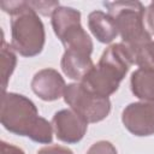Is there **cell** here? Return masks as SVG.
<instances>
[{
    "label": "cell",
    "mask_w": 154,
    "mask_h": 154,
    "mask_svg": "<svg viewBox=\"0 0 154 154\" xmlns=\"http://www.w3.org/2000/svg\"><path fill=\"white\" fill-rule=\"evenodd\" d=\"M0 118L1 124L10 132L26 136L38 143L52 142V125L38 116L34 102L20 94H2Z\"/></svg>",
    "instance_id": "1"
},
{
    "label": "cell",
    "mask_w": 154,
    "mask_h": 154,
    "mask_svg": "<svg viewBox=\"0 0 154 154\" xmlns=\"http://www.w3.org/2000/svg\"><path fill=\"white\" fill-rule=\"evenodd\" d=\"M134 64H136V55L130 48L123 42L111 45L102 53L97 65H94L81 81V84L97 96L108 97L118 89Z\"/></svg>",
    "instance_id": "2"
},
{
    "label": "cell",
    "mask_w": 154,
    "mask_h": 154,
    "mask_svg": "<svg viewBox=\"0 0 154 154\" xmlns=\"http://www.w3.org/2000/svg\"><path fill=\"white\" fill-rule=\"evenodd\" d=\"M103 5L114 19L123 43L136 55L144 45L150 42V34L143 23V5L140 1H113Z\"/></svg>",
    "instance_id": "3"
},
{
    "label": "cell",
    "mask_w": 154,
    "mask_h": 154,
    "mask_svg": "<svg viewBox=\"0 0 154 154\" xmlns=\"http://www.w3.org/2000/svg\"><path fill=\"white\" fill-rule=\"evenodd\" d=\"M11 47L23 57H35L41 53L45 45V28L37 13L28 7L17 16H13Z\"/></svg>",
    "instance_id": "4"
},
{
    "label": "cell",
    "mask_w": 154,
    "mask_h": 154,
    "mask_svg": "<svg viewBox=\"0 0 154 154\" xmlns=\"http://www.w3.org/2000/svg\"><path fill=\"white\" fill-rule=\"evenodd\" d=\"M55 35L61 41L65 51L89 55L93 52L90 36L81 25V13L71 7H58L52 16Z\"/></svg>",
    "instance_id": "5"
},
{
    "label": "cell",
    "mask_w": 154,
    "mask_h": 154,
    "mask_svg": "<svg viewBox=\"0 0 154 154\" xmlns=\"http://www.w3.org/2000/svg\"><path fill=\"white\" fill-rule=\"evenodd\" d=\"M64 100L71 109L81 116L87 123L101 122L111 111V101L108 97H101L90 93L81 83L66 85Z\"/></svg>",
    "instance_id": "6"
},
{
    "label": "cell",
    "mask_w": 154,
    "mask_h": 154,
    "mask_svg": "<svg viewBox=\"0 0 154 154\" xmlns=\"http://www.w3.org/2000/svg\"><path fill=\"white\" fill-rule=\"evenodd\" d=\"M124 126L135 136L154 134V100L140 101L126 106L122 114Z\"/></svg>",
    "instance_id": "7"
},
{
    "label": "cell",
    "mask_w": 154,
    "mask_h": 154,
    "mask_svg": "<svg viewBox=\"0 0 154 154\" xmlns=\"http://www.w3.org/2000/svg\"><path fill=\"white\" fill-rule=\"evenodd\" d=\"M52 126L60 141L66 143H77L85 135L88 123L75 111L61 109L54 114Z\"/></svg>",
    "instance_id": "8"
},
{
    "label": "cell",
    "mask_w": 154,
    "mask_h": 154,
    "mask_svg": "<svg viewBox=\"0 0 154 154\" xmlns=\"http://www.w3.org/2000/svg\"><path fill=\"white\" fill-rule=\"evenodd\" d=\"M66 84L54 69H43L35 73L31 81L32 91L45 101H54L64 96Z\"/></svg>",
    "instance_id": "9"
},
{
    "label": "cell",
    "mask_w": 154,
    "mask_h": 154,
    "mask_svg": "<svg viewBox=\"0 0 154 154\" xmlns=\"http://www.w3.org/2000/svg\"><path fill=\"white\" fill-rule=\"evenodd\" d=\"M88 26L93 35L102 43L112 42L119 34L114 19L102 11H94L89 14Z\"/></svg>",
    "instance_id": "10"
},
{
    "label": "cell",
    "mask_w": 154,
    "mask_h": 154,
    "mask_svg": "<svg viewBox=\"0 0 154 154\" xmlns=\"http://www.w3.org/2000/svg\"><path fill=\"white\" fill-rule=\"evenodd\" d=\"M94 64L89 55H84L77 52L65 51L61 58V69L64 73L75 81H82L87 73L93 69Z\"/></svg>",
    "instance_id": "11"
},
{
    "label": "cell",
    "mask_w": 154,
    "mask_h": 154,
    "mask_svg": "<svg viewBox=\"0 0 154 154\" xmlns=\"http://www.w3.org/2000/svg\"><path fill=\"white\" fill-rule=\"evenodd\" d=\"M131 90L143 101L154 100V70L140 67L131 75Z\"/></svg>",
    "instance_id": "12"
},
{
    "label": "cell",
    "mask_w": 154,
    "mask_h": 154,
    "mask_svg": "<svg viewBox=\"0 0 154 154\" xmlns=\"http://www.w3.org/2000/svg\"><path fill=\"white\" fill-rule=\"evenodd\" d=\"M17 58L12 51V47L7 45L2 37L1 40V77H2V90L5 93L10 76L16 67Z\"/></svg>",
    "instance_id": "13"
},
{
    "label": "cell",
    "mask_w": 154,
    "mask_h": 154,
    "mask_svg": "<svg viewBox=\"0 0 154 154\" xmlns=\"http://www.w3.org/2000/svg\"><path fill=\"white\" fill-rule=\"evenodd\" d=\"M136 64L140 67L154 70V41L148 42L137 52Z\"/></svg>",
    "instance_id": "14"
},
{
    "label": "cell",
    "mask_w": 154,
    "mask_h": 154,
    "mask_svg": "<svg viewBox=\"0 0 154 154\" xmlns=\"http://www.w3.org/2000/svg\"><path fill=\"white\" fill-rule=\"evenodd\" d=\"M30 7L42 16H53L54 11L59 7L58 1H28Z\"/></svg>",
    "instance_id": "15"
},
{
    "label": "cell",
    "mask_w": 154,
    "mask_h": 154,
    "mask_svg": "<svg viewBox=\"0 0 154 154\" xmlns=\"http://www.w3.org/2000/svg\"><path fill=\"white\" fill-rule=\"evenodd\" d=\"M87 154H117V149L108 141H99L89 148Z\"/></svg>",
    "instance_id": "16"
},
{
    "label": "cell",
    "mask_w": 154,
    "mask_h": 154,
    "mask_svg": "<svg viewBox=\"0 0 154 154\" xmlns=\"http://www.w3.org/2000/svg\"><path fill=\"white\" fill-rule=\"evenodd\" d=\"M143 23L147 31L149 34H154V2H150V5L144 10Z\"/></svg>",
    "instance_id": "17"
},
{
    "label": "cell",
    "mask_w": 154,
    "mask_h": 154,
    "mask_svg": "<svg viewBox=\"0 0 154 154\" xmlns=\"http://www.w3.org/2000/svg\"><path fill=\"white\" fill-rule=\"evenodd\" d=\"M37 154H73V153L71 149H69L66 147L54 144V146H48V147L41 148L37 152Z\"/></svg>",
    "instance_id": "18"
},
{
    "label": "cell",
    "mask_w": 154,
    "mask_h": 154,
    "mask_svg": "<svg viewBox=\"0 0 154 154\" xmlns=\"http://www.w3.org/2000/svg\"><path fill=\"white\" fill-rule=\"evenodd\" d=\"M1 154H24V152L13 144L1 142Z\"/></svg>",
    "instance_id": "19"
}]
</instances>
